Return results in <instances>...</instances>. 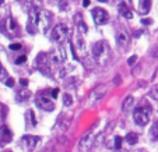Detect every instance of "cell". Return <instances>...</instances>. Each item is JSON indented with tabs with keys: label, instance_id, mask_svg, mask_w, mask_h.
<instances>
[{
	"label": "cell",
	"instance_id": "cell-1",
	"mask_svg": "<svg viewBox=\"0 0 158 152\" xmlns=\"http://www.w3.org/2000/svg\"><path fill=\"white\" fill-rule=\"evenodd\" d=\"M151 117V110L147 106H138L134 109V113H133V119L136 121V124L138 126H146Z\"/></svg>",
	"mask_w": 158,
	"mask_h": 152
},
{
	"label": "cell",
	"instance_id": "cell-2",
	"mask_svg": "<svg viewBox=\"0 0 158 152\" xmlns=\"http://www.w3.org/2000/svg\"><path fill=\"white\" fill-rule=\"evenodd\" d=\"M67 33H69V28H67V25L63 24V22H60V24L55 25V28H53L52 39L55 41V42H57V44H62L64 39H66Z\"/></svg>",
	"mask_w": 158,
	"mask_h": 152
},
{
	"label": "cell",
	"instance_id": "cell-3",
	"mask_svg": "<svg viewBox=\"0 0 158 152\" xmlns=\"http://www.w3.org/2000/svg\"><path fill=\"white\" fill-rule=\"evenodd\" d=\"M34 66H35L36 70H39V71H41L42 74H45V76L51 73V67H49V62H48V56H46L45 53L38 54V57L35 59Z\"/></svg>",
	"mask_w": 158,
	"mask_h": 152
},
{
	"label": "cell",
	"instance_id": "cell-4",
	"mask_svg": "<svg viewBox=\"0 0 158 152\" xmlns=\"http://www.w3.org/2000/svg\"><path fill=\"white\" fill-rule=\"evenodd\" d=\"M106 45L105 42H102V41H98V42H95L93 45V56H94V59L97 62H99V63H102V60L105 59L106 56Z\"/></svg>",
	"mask_w": 158,
	"mask_h": 152
},
{
	"label": "cell",
	"instance_id": "cell-5",
	"mask_svg": "<svg viewBox=\"0 0 158 152\" xmlns=\"http://www.w3.org/2000/svg\"><path fill=\"white\" fill-rule=\"evenodd\" d=\"M38 14H39L38 7H31V10H30V17H28V22H27V32L28 33L35 32V27L38 25Z\"/></svg>",
	"mask_w": 158,
	"mask_h": 152
},
{
	"label": "cell",
	"instance_id": "cell-6",
	"mask_svg": "<svg viewBox=\"0 0 158 152\" xmlns=\"http://www.w3.org/2000/svg\"><path fill=\"white\" fill-rule=\"evenodd\" d=\"M66 57H67V53L64 50V46H62V45H59L51 53V59L55 64H62L63 62H66Z\"/></svg>",
	"mask_w": 158,
	"mask_h": 152
},
{
	"label": "cell",
	"instance_id": "cell-7",
	"mask_svg": "<svg viewBox=\"0 0 158 152\" xmlns=\"http://www.w3.org/2000/svg\"><path fill=\"white\" fill-rule=\"evenodd\" d=\"M93 18H94V22L97 25H104L108 22L109 20V15H108V13H106L104 9H99V7H97L93 10Z\"/></svg>",
	"mask_w": 158,
	"mask_h": 152
},
{
	"label": "cell",
	"instance_id": "cell-8",
	"mask_svg": "<svg viewBox=\"0 0 158 152\" xmlns=\"http://www.w3.org/2000/svg\"><path fill=\"white\" fill-rule=\"evenodd\" d=\"M49 22H51V15H49V13H46V11H43V10H39V14H38V25H36V27H39L42 32H46L48 28H49Z\"/></svg>",
	"mask_w": 158,
	"mask_h": 152
},
{
	"label": "cell",
	"instance_id": "cell-9",
	"mask_svg": "<svg viewBox=\"0 0 158 152\" xmlns=\"http://www.w3.org/2000/svg\"><path fill=\"white\" fill-rule=\"evenodd\" d=\"M93 145H94V133H93V131H88L84 137L80 140L78 148H80L81 151H87V149L91 148Z\"/></svg>",
	"mask_w": 158,
	"mask_h": 152
},
{
	"label": "cell",
	"instance_id": "cell-10",
	"mask_svg": "<svg viewBox=\"0 0 158 152\" xmlns=\"http://www.w3.org/2000/svg\"><path fill=\"white\" fill-rule=\"evenodd\" d=\"M106 92V87L105 85H98V87L95 88L94 91L90 94V98H88V103H95V102H98L99 99L104 98V95H105Z\"/></svg>",
	"mask_w": 158,
	"mask_h": 152
},
{
	"label": "cell",
	"instance_id": "cell-11",
	"mask_svg": "<svg viewBox=\"0 0 158 152\" xmlns=\"http://www.w3.org/2000/svg\"><path fill=\"white\" fill-rule=\"evenodd\" d=\"M38 105H39L43 110H48V112H52L53 109H55V105H53L52 99H49L48 96H39Z\"/></svg>",
	"mask_w": 158,
	"mask_h": 152
},
{
	"label": "cell",
	"instance_id": "cell-12",
	"mask_svg": "<svg viewBox=\"0 0 158 152\" xmlns=\"http://www.w3.org/2000/svg\"><path fill=\"white\" fill-rule=\"evenodd\" d=\"M116 42H117V45H119L120 48H126L127 44H129V35H127L126 31L120 29V31L117 32V36H116Z\"/></svg>",
	"mask_w": 158,
	"mask_h": 152
},
{
	"label": "cell",
	"instance_id": "cell-13",
	"mask_svg": "<svg viewBox=\"0 0 158 152\" xmlns=\"http://www.w3.org/2000/svg\"><path fill=\"white\" fill-rule=\"evenodd\" d=\"M22 141L25 142L27 149L32 151V149L36 147V144H38V141H39V138H38V137H34V135H24V137H22Z\"/></svg>",
	"mask_w": 158,
	"mask_h": 152
},
{
	"label": "cell",
	"instance_id": "cell-14",
	"mask_svg": "<svg viewBox=\"0 0 158 152\" xmlns=\"http://www.w3.org/2000/svg\"><path fill=\"white\" fill-rule=\"evenodd\" d=\"M80 84V78L78 77H69L64 82V88L66 89H76Z\"/></svg>",
	"mask_w": 158,
	"mask_h": 152
},
{
	"label": "cell",
	"instance_id": "cell-15",
	"mask_svg": "<svg viewBox=\"0 0 158 152\" xmlns=\"http://www.w3.org/2000/svg\"><path fill=\"white\" fill-rule=\"evenodd\" d=\"M11 140V133L7 127L1 129V134H0V145H6L7 142H10Z\"/></svg>",
	"mask_w": 158,
	"mask_h": 152
},
{
	"label": "cell",
	"instance_id": "cell-16",
	"mask_svg": "<svg viewBox=\"0 0 158 152\" xmlns=\"http://www.w3.org/2000/svg\"><path fill=\"white\" fill-rule=\"evenodd\" d=\"M119 14L122 15V17H125L127 20H130L132 17H133V14H132V11L129 10V7H127L125 3H120L119 4Z\"/></svg>",
	"mask_w": 158,
	"mask_h": 152
},
{
	"label": "cell",
	"instance_id": "cell-17",
	"mask_svg": "<svg viewBox=\"0 0 158 152\" xmlns=\"http://www.w3.org/2000/svg\"><path fill=\"white\" fill-rule=\"evenodd\" d=\"M151 9V0H140L138 3V11L141 14H147Z\"/></svg>",
	"mask_w": 158,
	"mask_h": 152
},
{
	"label": "cell",
	"instance_id": "cell-18",
	"mask_svg": "<svg viewBox=\"0 0 158 152\" xmlns=\"http://www.w3.org/2000/svg\"><path fill=\"white\" fill-rule=\"evenodd\" d=\"M133 105H134V98H133L132 95H129V96L125 98L123 103H122V110H123V112H129L130 109L133 108Z\"/></svg>",
	"mask_w": 158,
	"mask_h": 152
},
{
	"label": "cell",
	"instance_id": "cell-19",
	"mask_svg": "<svg viewBox=\"0 0 158 152\" xmlns=\"http://www.w3.org/2000/svg\"><path fill=\"white\" fill-rule=\"evenodd\" d=\"M76 45H77V50L81 52V53H84L85 52V42H84V39H83V36H81V33L80 32H78L77 38H76Z\"/></svg>",
	"mask_w": 158,
	"mask_h": 152
},
{
	"label": "cell",
	"instance_id": "cell-20",
	"mask_svg": "<svg viewBox=\"0 0 158 152\" xmlns=\"http://www.w3.org/2000/svg\"><path fill=\"white\" fill-rule=\"evenodd\" d=\"M125 140H126V142L129 145H134V144H137V141H138V137H137L136 133H129Z\"/></svg>",
	"mask_w": 158,
	"mask_h": 152
},
{
	"label": "cell",
	"instance_id": "cell-21",
	"mask_svg": "<svg viewBox=\"0 0 158 152\" xmlns=\"http://www.w3.org/2000/svg\"><path fill=\"white\" fill-rule=\"evenodd\" d=\"M150 135H151V138H153L154 141L158 140V120L153 123V127H151V130H150Z\"/></svg>",
	"mask_w": 158,
	"mask_h": 152
},
{
	"label": "cell",
	"instance_id": "cell-22",
	"mask_svg": "<svg viewBox=\"0 0 158 152\" xmlns=\"http://www.w3.org/2000/svg\"><path fill=\"white\" fill-rule=\"evenodd\" d=\"M28 98H30V92H28V91H21V92L17 94V100H18V102L27 100Z\"/></svg>",
	"mask_w": 158,
	"mask_h": 152
},
{
	"label": "cell",
	"instance_id": "cell-23",
	"mask_svg": "<svg viewBox=\"0 0 158 152\" xmlns=\"http://www.w3.org/2000/svg\"><path fill=\"white\" fill-rule=\"evenodd\" d=\"M78 31H81L83 33L87 32V25H85V22L83 21V18H81V15H78Z\"/></svg>",
	"mask_w": 158,
	"mask_h": 152
},
{
	"label": "cell",
	"instance_id": "cell-24",
	"mask_svg": "<svg viewBox=\"0 0 158 152\" xmlns=\"http://www.w3.org/2000/svg\"><path fill=\"white\" fill-rule=\"evenodd\" d=\"M63 103H64V106H70V105L73 103V98H72V95L64 94L63 95Z\"/></svg>",
	"mask_w": 158,
	"mask_h": 152
},
{
	"label": "cell",
	"instance_id": "cell-25",
	"mask_svg": "<svg viewBox=\"0 0 158 152\" xmlns=\"http://www.w3.org/2000/svg\"><path fill=\"white\" fill-rule=\"evenodd\" d=\"M7 24H9V29H10L11 32H13V31H14V32L17 31V22L14 21L13 18H9V20H7Z\"/></svg>",
	"mask_w": 158,
	"mask_h": 152
},
{
	"label": "cell",
	"instance_id": "cell-26",
	"mask_svg": "<svg viewBox=\"0 0 158 152\" xmlns=\"http://www.w3.org/2000/svg\"><path fill=\"white\" fill-rule=\"evenodd\" d=\"M27 116H28L27 119L31 121V126H35V124H36V120L34 117V112H32V110H28V112H27Z\"/></svg>",
	"mask_w": 158,
	"mask_h": 152
},
{
	"label": "cell",
	"instance_id": "cell-27",
	"mask_svg": "<svg viewBox=\"0 0 158 152\" xmlns=\"http://www.w3.org/2000/svg\"><path fill=\"white\" fill-rule=\"evenodd\" d=\"M7 78H9V74H7L6 68H3L1 64H0V80H1V81H4V80H7Z\"/></svg>",
	"mask_w": 158,
	"mask_h": 152
},
{
	"label": "cell",
	"instance_id": "cell-28",
	"mask_svg": "<svg viewBox=\"0 0 158 152\" xmlns=\"http://www.w3.org/2000/svg\"><path fill=\"white\" fill-rule=\"evenodd\" d=\"M150 96L153 99H155V100H158V87H154L150 91Z\"/></svg>",
	"mask_w": 158,
	"mask_h": 152
},
{
	"label": "cell",
	"instance_id": "cell-29",
	"mask_svg": "<svg viewBox=\"0 0 158 152\" xmlns=\"http://www.w3.org/2000/svg\"><path fill=\"white\" fill-rule=\"evenodd\" d=\"M120 147H122V138L120 137H115V149H120Z\"/></svg>",
	"mask_w": 158,
	"mask_h": 152
},
{
	"label": "cell",
	"instance_id": "cell-30",
	"mask_svg": "<svg viewBox=\"0 0 158 152\" xmlns=\"http://www.w3.org/2000/svg\"><path fill=\"white\" fill-rule=\"evenodd\" d=\"M25 62H27V57H25V56H20V57H17V59H16V64H24V63H25Z\"/></svg>",
	"mask_w": 158,
	"mask_h": 152
},
{
	"label": "cell",
	"instance_id": "cell-31",
	"mask_svg": "<svg viewBox=\"0 0 158 152\" xmlns=\"http://www.w3.org/2000/svg\"><path fill=\"white\" fill-rule=\"evenodd\" d=\"M137 62V56H132V57H129V60H127V64L129 66H133L134 63Z\"/></svg>",
	"mask_w": 158,
	"mask_h": 152
},
{
	"label": "cell",
	"instance_id": "cell-32",
	"mask_svg": "<svg viewBox=\"0 0 158 152\" xmlns=\"http://www.w3.org/2000/svg\"><path fill=\"white\" fill-rule=\"evenodd\" d=\"M151 56H153V57H158V44L153 48V50H151Z\"/></svg>",
	"mask_w": 158,
	"mask_h": 152
},
{
	"label": "cell",
	"instance_id": "cell-33",
	"mask_svg": "<svg viewBox=\"0 0 158 152\" xmlns=\"http://www.w3.org/2000/svg\"><path fill=\"white\" fill-rule=\"evenodd\" d=\"M10 49H11V50H20V49H21V45H20V44H11L10 45Z\"/></svg>",
	"mask_w": 158,
	"mask_h": 152
},
{
	"label": "cell",
	"instance_id": "cell-34",
	"mask_svg": "<svg viewBox=\"0 0 158 152\" xmlns=\"http://www.w3.org/2000/svg\"><path fill=\"white\" fill-rule=\"evenodd\" d=\"M6 85H7V87H14V80H13V78H7V80H6Z\"/></svg>",
	"mask_w": 158,
	"mask_h": 152
},
{
	"label": "cell",
	"instance_id": "cell-35",
	"mask_svg": "<svg viewBox=\"0 0 158 152\" xmlns=\"http://www.w3.org/2000/svg\"><path fill=\"white\" fill-rule=\"evenodd\" d=\"M57 95H59V89H57V88L52 89V98L56 99V98H57Z\"/></svg>",
	"mask_w": 158,
	"mask_h": 152
},
{
	"label": "cell",
	"instance_id": "cell-36",
	"mask_svg": "<svg viewBox=\"0 0 158 152\" xmlns=\"http://www.w3.org/2000/svg\"><path fill=\"white\" fill-rule=\"evenodd\" d=\"M20 84H21L22 87H27V85H28V80H24V78H21V80H20Z\"/></svg>",
	"mask_w": 158,
	"mask_h": 152
},
{
	"label": "cell",
	"instance_id": "cell-37",
	"mask_svg": "<svg viewBox=\"0 0 158 152\" xmlns=\"http://www.w3.org/2000/svg\"><path fill=\"white\" fill-rule=\"evenodd\" d=\"M83 6H84V7H88V6H90V0H83Z\"/></svg>",
	"mask_w": 158,
	"mask_h": 152
},
{
	"label": "cell",
	"instance_id": "cell-38",
	"mask_svg": "<svg viewBox=\"0 0 158 152\" xmlns=\"http://www.w3.org/2000/svg\"><path fill=\"white\" fill-rule=\"evenodd\" d=\"M141 22H143V24H151V20H146V18H143Z\"/></svg>",
	"mask_w": 158,
	"mask_h": 152
},
{
	"label": "cell",
	"instance_id": "cell-39",
	"mask_svg": "<svg viewBox=\"0 0 158 152\" xmlns=\"http://www.w3.org/2000/svg\"><path fill=\"white\" fill-rule=\"evenodd\" d=\"M115 82H116V85H119V82H120V78H119V77L115 78Z\"/></svg>",
	"mask_w": 158,
	"mask_h": 152
},
{
	"label": "cell",
	"instance_id": "cell-40",
	"mask_svg": "<svg viewBox=\"0 0 158 152\" xmlns=\"http://www.w3.org/2000/svg\"><path fill=\"white\" fill-rule=\"evenodd\" d=\"M4 3V0H0V4H3Z\"/></svg>",
	"mask_w": 158,
	"mask_h": 152
},
{
	"label": "cell",
	"instance_id": "cell-41",
	"mask_svg": "<svg viewBox=\"0 0 158 152\" xmlns=\"http://www.w3.org/2000/svg\"><path fill=\"white\" fill-rule=\"evenodd\" d=\"M98 1H104V3H105V1H108V0H98Z\"/></svg>",
	"mask_w": 158,
	"mask_h": 152
},
{
	"label": "cell",
	"instance_id": "cell-42",
	"mask_svg": "<svg viewBox=\"0 0 158 152\" xmlns=\"http://www.w3.org/2000/svg\"><path fill=\"white\" fill-rule=\"evenodd\" d=\"M3 152H11V151H3Z\"/></svg>",
	"mask_w": 158,
	"mask_h": 152
}]
</instances>
